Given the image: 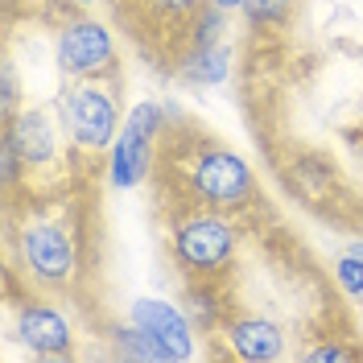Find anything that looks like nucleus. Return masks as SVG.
<instances>
[{"label":"nucleus","mask_w":363,"mask_h":363,"mask_svg":"<svg viewBox=\"0 0 363 363\" xmlns=\"http://www.w3.org/2000/svg\"><path fill=\"white\" fill-rule=\"evenodd\" d=\"M161 17H194L199 13V0H149Z\"/></svg>","instance_id":"aec40b11"},{"label":"nucleus","mask_w":363,"mask_h":363,"mask_svg":"<svg viewBox=\"0 0 363 363\" xmlns=\"http://www.w3.org/2000/svg\"><path fill=\"white\" fill-rule=\"evenodd\" d=\"M17 256H21L25 272L38 281V285H70L74 272H79V248H74V235L54 219H33L17 231Z\"/></svg>","instance_id":"7ed1b4c3"},{"label":"nucleus","mask_w":363,"mask_h":363,"mask_svg":"<svg viewBox=\"0 0 363 363\" xmlns=\"http://www.w3.org/2000/svg\"><path fill=\"white\" fill-rule=\"evenodd\" d=\"M182 301H186L182 310L194 322V330H215V326L223 322V301H219V294H215L211 285H190Z\"/></svg>","instance_id":"ddd939ff"},{"label":"nucleus","mask_w":363,"mask_h":363,"mask_svg":"<svg viewBox=\"0 0 363 363\" xmlns=\"http://www.w3.org/2000/svg\"><path fill=\"white\" fill-rule=\"evenodd\" d=\"M21 169H25L21 153H17V149H13V140L4 136V140H0V178H4V186H13Z\"/></svg>","instance_id":"f3484780"},{"label":"nucleus","mask_w":363,"mask_h":363,"mask_svg":"<svg viewBox=\"0 0 363 363\" xmlns=\"http://www.w3.org/2000/svg\"><path fill=\"white\" fill-rule=\"evenodd\" d=\"M62 104H67V128L74 145L87 153H108L120 136V108H116L112 91H104L91 79H79V87Z\"/></svg>","instance_id":"423d86ee"},{"label":"nucleus","mask_w":363,"mask_h":363,"mask_svg":"<svg viewBox=\"0 0 363 363\" xmlns=\"http://www.w3.org/2000/svg\"><path fill=\"white\" fill-rule=\"evenodd\" d=\"M128 322L149 330L153 339L169 351V359H194V322L186 318V310H178L165 297H136L128 306Z\"/></svg>","instance_id":"0eeeda50"},{"label":"nucleus","mask_w":363,"mask_h":363,"mask_svg":"<svg viewBox=\"0 0 363 363\" xmlns=\"http://www.w3.org/2000/svg\"><path fill=\"white\" fill-rule=\"evenodd\" d=\"M0 108H4V116H17V70H13V62H4V70H0Z\"/></svg>","instance_id":"6ab92c4d"},{"label":"nucleus","mask_w":363,"mask_h":363,"mask_svg":"<svg viewBox=\"0 0 363 363\" xmlns=\"http://www.w3.org/2000/svg\"><path fill=\"white\" fill-rule=\"evenodd\" d=\"M335 285L342 289V297H347V301L363 306V260H359V256L342 252L339 260H335Z\"/></svg>","instance_id":"2eb2a0df"},{"label":"nucleus","mask_w":363,"mask_h":363,"mask_svg":"<svg viewBox=\"0 0 363 363\" xmlns=\"http://www.w3.org/2000/svg\"><path fill=\"white\" fill-rule=\"evenodd\" d=\"M161 128H165V108L153 99L133 104L128 120L120 124V136L108 149V182L116 190H133L149 178L153 169V145H157Z\"/></svg>","instance_id":"f257e3e1"},{"label":"nucleus","mask_w":363,"mask_h":363,"mask_svg":"<svg viewBox=\"0 0 363 363\" xmlns=\"http://www.w3.org/2000/svg\"><path fill=\"white\" fill-rule=\"evenodd\" d=\"M190 190L203 199L206 206L215 211H227V206H244L256 190V178H252V165L235 149H223V145H211L203 153H194L190 169Z\"/></svg>","instance_id":"20e7f679"},{"label":"nucleus","mask_w":363,"mask_h":363,"mask_svg":"<svg viewBox=\"0 0 363 363\" xmlns=\"http://www.w3.org/2000/svg\"><path fill=\"white\" fill-rule=\"evenodd\" d=\"M347 252H351V256H359V260H363V240H351V244H347Z\"/></svg>","instance_id":"4be33fe9"},{"label":"nucleus","mask_w":363,"mask_h":363,"mask_svg":"<svg viewBox=\"0 0 363 363\" xmlns=\"http://www.w3.org/2000/svg\"><path fill=\"white\" fill-rule=\"evenodd\" d=\"M112 339H116V355H120V359H140V363L169 359V351H165L149 330H140V326H133V322H128V326H120Z\"/></svg>","instance_id":"f8f14e48"},{"label":"nucleus","mask_w":363,"mask_h":363,"mask_svg":"<svg viewBox=\"0 0 363 363\" xmlns=\"http://www.w3.org/2000/svg\"><path fill=\"white\" fill-rule=\"evenodd\" d=\"M223 335H227L231 355L244 359V363H272V359L285 355V330L272 318H260V314L231 318Z\"/></svg>","instance_id":"1a4fd4ad"},{"label":"nucleus","mask_w":363,"mask_h":363,"mask_svg":"<svg viewBox=\"0 0 363 363\" xmlns=\"http://www.w3.org/2000/svg\"><path fill=\"white\" fill-rule=\"evenodd\" d=\"M54 58H58V70L70 79H99L116 67V38L104 21L79 17V21H67L58 29Z\"/></svg>","instance_id":"39448f33"},{"label":"nucleus","mask_w":363,"mask_h":363,"mask_svg":"<svg viewBox=\"0 0 363 363\" xmlns=\"http://www.w3.org/2000/svg\"><path fill=\"white\" fill-rule=\"evenodd\" d=\"M70 4H91V0H70Z\"/></svg>","instance_id":"5701e85b"},{"label":"nucleus","mask_w":363,"mask_h":363,"mask_svg":"<svg viewBox=\"0 0 363 363\" xmlns=\"http://www.w3.org/2000/svg\"><path fill=\"white\" fill-rule=\"evenodd\" d=\"M206 4H215V9H227V13H231V9H244V0H206Z\"/></svg>","instance_id":"412c9836"},{"label":"nucleus","mask_w":363,"mask_h":363,"mask_svg":"<svg viewBox=\"0 0 363 363\" xmlns=\"http://www.w3.org/2000/svg\"><path fill=\"white\" fill-rule=\"evenodd\" d=\"M190 42L194 45L227 42V9H215V4L199 9V13H194V29H190Z\"/></svg>","instance_id":"4468645a"},{"label":"nucleus","mask_w":363,"mask_h":363,"mask_svg":"<svg viewBox=\"0 0 363 363\" xmlns=\"http://www.w3.org/2000/svg\"><path fill=\"white\" fill-rule=\"evenodd\" d=\"M174 260L178 269L199 272V277H215L223 272L231 260H235V248H240V231L231 219L215 215V211H199V215H186L178 227H174Z\"/></svg>","instance_id":"f03ea898"},{"label":"nucleus","mask_w":363,"mask_h":363,"mask_svg":"<svg viewBox=\"0 0 363 363\" xmlns=\"http://www.w3.org/2000/svg\"><path fill=\"white\" fill-rule=\"evenodd\" d=\"M289 13H294V0H244V17L256 29H272V25L289 21Z\"/></svg>","instance_id":"dca6fc26"},{"label":"nucleus","mask_w":363,"mask_h":363,"mask_svg":"<svg viewBox=\"0 0 363 363\" xmlns=\"http://www.w3.org/2000/svg\"><path fill=\"white\" fill-rule=\"evenodd\" d=\"M235 62V50L231 42H215V45H194L186 58H182V79L194 83V87H219L231 74Z\"/></svg>","instance_id":"9b49d317"},{"label":"nucleus","mask_w":363,"mask_h":363,"mask_svg":"<svg viewBox=\"0 0 363 363\" xmlns=\"http://www.w3.org/2000/svg\"><path fill=\"white\" fill-rule=\"evenodd\" d=\"M306 359L310 363H347V359H355V351L351 347H339V342H318V347L306 351Z\"/></svg>","instance_id":"a211bd4d"},{"label":"nucleus","mask_w":363,"mask_h":363,"mask_svg":"<svg viewBox=\"0 0 363 363\" xmlns=\"http://www.w3.org/2000/svg\"><path fill=\"white\" fill-rule=\"evenodd\" d=\"M4 136H9V140H13V149L21 153L25 169L50 165L54 153H58V128H54V120H50L42 108H25V112L9 116Z\"/></svg>","instance_id":"9d476101"},{"label":"nucleus","mask_w":363,"mask_h":363,"mask_svg":"<svg viewBox=\"0 0 363 363\" xmlns=\"http://www.w3.org/2000/svg\"><path fill=\"white\" fill-rule=\"evenodd\" d=\"M17 339L45 359H62L74 347V330H70V318L58 306H45V301H25L17 310Z\"/></svg>","instance_id":"6e6552de"}]
</instances>
